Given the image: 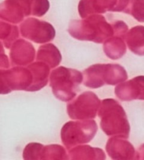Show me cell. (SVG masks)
I'll use <instances>...</instances> for the list:
<instances>
[{
	"label": "cell",
	"instance_id": "cell-1",
	"mask_svg": "<svg viewBox=\"0 0 144 160\" xmlns=\"http://www.w3.org/2000/svg\"><path fill=\"white\" fill-rule=\"evenodd\" d=\"M101 128L107 136L128 138L130 126L124 109L120 103L113 99L101 102L98 111Z\"/></svg>",
	"mask_w": 144,
	"mask_h": 160
},
{
	"label": "cell",
	"instance_id": "cell-2",
	"mask_svg": "<svg viewBox=\"0 0 144 160\" xmlns=\"http://www.w3.org/2000/svg\"><path fill=\"white\" fill-rule=\"evenodd\" d=\"M113 30L103 16H92L84 21H72L68 32L77 40L101 43L112 35Z\"/></svg>",
	"mask_w": 144,
	"mask_h": 160
},
{
	"label": "cell",
	"instance_id": "cell-3",
	"mask_svg": "<svg viewBox=\"0 0 144 160\" xmlns=\"http://www.w3.org/2000/svg\"><path fill=\"white\" fill-rule=\"evenodd\" d=\"M83 78L80 71L60 67L51 71L50 87L56 98L63 102H70L76 96Z\"/></svg>",
	"mask_w": 144,
	"mask_h": 160
},
{
	"label": "cell",
	"instance_id": "cell-4",
	"mask_svg": "<svg viewBox=\"0 0 144 160\" xmlns=\"http://www.w3.org/2000/svg\"><path fill=\"white\" fill-rule=\"evenodd\" d=\"M127 79V73L120 64H94L84 71V85L90 88H98L104 85H114Z\"/></svg>",
	"mask_w": 144,
	"mask_h": 160
},
{
	"label": "cell",
	"instance_id": "cell-5",
	"mask_svg": "<svg viewBox=\"0 0 144 160\" xmlns=\"http://www.w3.org/2000/svg\"><path fill=\"white\" fill-rule=\"evenodd\" d=\"M97 131V124L94 120L69 121L63 126L60 137L63 145L70 150L77 145L90 142Z\"/></svg>",
	"mask_w": 144,
	"mask_h": 160
},
{
	"label": "cell",
	"instance_id": "cell-6",
	"mask_svg": "<svg viewBox=\"0 0 144 160\" xmlns=\"http://www.w3.org/2000/svg\"><path fill=\"white\" fill-rule=\"evenodd\" d=\"M101 101L93 92L87 91L72 100L67 105V112L72 119L87 120L96 117Z\"/></svg>",
	"mask_w": 144,
	"mask_h": 160
},
{
	"label": "cell",
	"instance_id": "cell-7",
	"mask_svg": "<svg viewBox=\"0 0 144 160\" xmlns=\"http://www.w3.org/2000/svg\"><path fill=\"white\" fill-rule=\"evenodd\" d=\"M32 82V72L28 67H16L9 70H1L2 94H7L13 90L30 91Z\"/></svg>",
	"mask_w": 144,
	"mask_h": 160
},
{
	"label": "cell",
	"instance_id": "cell-8",
	"mask_svg": "<svg viewBox=\"0 0 144 160\" xmlns=\"http://www.w3.org/2000/svg\"><path fill=\"white\" fill-rule=\"evenodd\" d=\"M21 31L23 37L37 43L49 42L55 36V30L51 24L32 18L21 25Z\"/></svg>",
	"mask_w": 144,
	"mask_h": 160
},
{
	"label": "cell",
	"instance_id": "cell-9",
	"mask_svg": "<svg viewBox=\"0 0 144 160\" xmlns=\"http://www.w3.org/2000/svg\"><path fill=\"white\" fill-rule=\"evenodd\" d=\"M25 159H67L69 155L65 149L59 145L44 146L40 143L32 142L24 149Z\"/></svg>",
	"mask_w": 144,
	"mask_h": 160
},
{
	"label": "cell",
	"instance_id": "cell-10",
	"mask_svg": "<svg viewBox=\"0 0 144 160\" xmlns=\"http://www.w3.org/2000/svg\"><path fill=\"white\" fill-rule=\"evenodd\" d=\"M115 95L122 101L144 100V76H137L117 85Z\"/></svg>",
	"mask_w": 144,
	"mask_h": 160
},
{
	"label": "cell",
	"instance_id": "cell-11",
	"mask_svg": "<svg viewBox=\"0 0 144 160\" xmlns=\"http://www.w3.org/2000/svg\"><path fill=\"white\" fill-rule=\"evenodd\" d=\"M106 148L108 155L113 159H137L135 149L127 138L113 137L108 140Z\"/></svg>",
	"mask_w": 144,
	"mask_h": 160
},
{
	"label": "cell",
	"instance_id": "cell-12",
	"mask_svg": "<svg viewBox=\"0 0 144 160\" xmlns=\"http://www.w3.org/2000/svg\"><path fill=\"white\" fill-rule=\"evenodd\" d=\"M12 66L25 67L35 59V49L26 40H19L13 45L10 52Z\"/></svg>",
	"mask_w": 144,
	"mask_h": 160
},
{
	"label": "cell",
	"instance_id": "cell-13",
	"mask_svg": "<svg viewBox=\"0 0 144 160\" xmlns=\"http://www.w3.org/2000/svg\"><path fill=\"white\" fill-rule=\"evenodd\" d=\"M115 6V0H81L78 9L81 17L85 18L94 13L113 11Z\"/></svg>",
	"mask_w": 144,
	"mask_h": 160
},
{
	"label": "cell",
	"instance_id": "cell-14",
	"mask_svg": "<svg viewBox=\"0 0 144 160\" xmlns=\"http://www.w3.org/2000/svg\"><path fill=\"white\" fill-rule=\"evenodd\" d=\"M28 67L32 71L33 75V82L30 91L32 92L41 90L48 82L50 67L46 63L39 61L29 65Z\"/></svg>",
	"mask_w": 144,
	"mask_h": 160
},
{
	"label": "cell",
	"instance_id": "cell-15",
	"mask_svg": "<svg viewBox=\"0 0 144 160\" xmlns=\"http://www.w3.org/2000/svg\"><path fill=\"white\" fill-rule=\"evenodd\" d=\"M69 158L71 159H105L106 154L99 148L89 145H79L69 150Z\"/></svg>",
	"mask_w": 144,
	"mask_h": 160
},
{
	"label": "cell",
	"instance_id": "cell-16",
	"mask_svg": "<svg viewBox=\"0 0 144 160\" xmlns=\"http://www.w3.org/2000/svg\"><path fill=\"white\" fill-rule=\"evenodd\" d=\"M62 59L57 48L52 44L41 46L38 49L37 60L46 63L50 68L56 67Z\"/></svg>",
	"mask_w": 144,
	"mask_h": 160
},
{
	"label": "cell",
	"instance_id": "cell-17",
	"mask_svg": "<svg viewBox=\"0 0 144 160\" xmlns=\"http://www.w3.org/2000/svg\"><path fill=\"white\" fill-rule=\"evenodd\" d=\"M127 43L133 53L144 55V26H138L132 28L127 37Z\"/></svg>",
	"mask_w": 144,
	"mask_h": 160
},
{
	"label": "cell",
	"instance_id": "cell-18",
	"mask_svg": "<svg viewBox=\"0 0 144 160\" xmlns=\"http://www.w3.org/2000/svg\"><path fill=\"white\" fill-rule=\"evenodd\" d=\"M110 38L104 44L103 49L106 56L111 59H120L126 53V45L124 40L120 38Z\"/></svg>",
	"mask_w": 144,
	"mask_h": 160
},
{
	"label": "cell",
	"instance_id": "cell-19",
	"mask_svg": "<svg viewBox=\"0 0 144 160\" xmlns=\"http://www.w3.org/2000/svg\"><path fill=\"white\" fill-rule=\"evenodd\" d=\"M139 22H144V0H132L128 12Z\"/></svg>",
	"mask_w": 144,
	"mask_h": 160
},
{
	"label": "cell",
	"instance_id": "cell-20",
	"mask_svg": "<svg viewBox=\"0 0 144 160\" xmlns=\"http://www.w3.org/2000/svg\"><path fill=\"white\" fill-rule=\"evenodd\" d=\"M137 159H144V144L139 148L137 154Z\"/></svg>",
	"mask_w": 144,
	"mask_h": 160
}]
</instances>
